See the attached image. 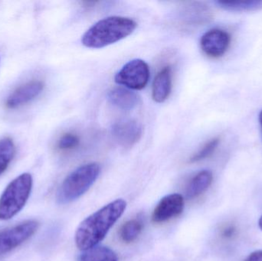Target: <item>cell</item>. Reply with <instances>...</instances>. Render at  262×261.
<instances>
[{
  "instance_id": "obj_11",
  "label": "cell",
  "mask_w": 262,
  "mask_h": 261,
  "mask_svg": "<svg viewBox=\"0 0 262 261\" xmlns=\"http://www.w3.org/2000/svg\"><path fill=\"white\" fill-rule=\"evenodd\" d=\"M172 89V70L170 67L162 69L154 79L152 98L157 103H163L169 98Z\"/></svg>"
},
{
  "instance_id": "obj_8",
  "label": "cell",
  "mask_w": 262,
  "mask_h": 261,
  "mask_svg": "<svg viewBox=\"0 0 262 261\" xmlns=\"http://www.w3.org/2000/svg\"><path fill=\"white\" fill-rule=\"evenodd\" d=\"M44 83L39 80H32L17 87L6 99L8 109H16L29 104L37 98L44 89Z\"/></svg>"
},
{
  "instance_id": "obj_9",
  "label": "cell",
  "mask_w": 262,
  "mask_h": 261,
  "mask_svg": "<svg viewBox=\"0 0 262 261\" xmlns=\"http://www.w3.org/2000/svg\"><path fill=\"white\" fill-rule=\"evenodd\" d=\"M184 199L181 195L171 194L165 196L152 212V222L162 223L180 216L184 209Z\"/></svg>"
},
{
  "instance_id": "obj_16",
  "label": "cell",
  "mask_w": 262,
  "mask_h": 261,
  "mask_svg": "<svg viewBox=\"0 0 262 261\" xmlns=\"http://www.w3.org/2000/svg\"><path fill=\"white\" fill-rule=\"evenodd\" d=\"M15 155L13 141L9 137L0 139V176L7 170Z\"/></svg>"
},
{
  "instance_id": "obj_21",
  "label": "cell",
  "mask_w": 262,
  "mask_h": 261,
  "mask_svg": "<svg viewBox=\"0 0 262 261\" xmlns=\"http://www.w3.org/2000/svg\"><path fill=\"white\" fill-rule=\"evenodd\" d=\"M234 231H235V230L232 228H227V229L225 230L223 235L226 236V237H229V236H232L233 234Z\"/></svg>"
},
{
  "instance_id": "obj_23",
  "label": "cell",
  "mask_w": 262,
  "mask_h": 261,
  "mask_svg": "<svg viewBox=\"0 0 262 261\" xmlns=\"http://www.w3.org/2000/svg\"><path fill=\"white\" fill-rule=\"evenodd\" d=\"M258 119H259L260 124H261V128H262V110L261 111V113H260L259 118H258Z\"/></svg>"
},
{
  "instance_id": "obj_7",
  "label": "cell",
  "mask_w": 262,
  "mask_h": 261,
  "mask_svg": "<svg viewBox=\"0 0 262 261\" xmlns=\"http://www.w3.org/2000/svg\"><path fill=\"white\" fill-rule=\"evenodd\" d=\"M231 36L227 32L220 29L208 31L202 36L200 47L203 52L210 58L223 56L229 48Z\"/></svg>"
},
{
  "instance_id": "obj_6",
  "label": "cell",
  "mask_w": 262,
  "mask_h": 261,
  "mask_svg": "<svg viewBox=\"0 0 262 261\" xmlns=\"http://www.w3.org/2000/svg\"><path fill=\"white\" fill-rule=\"evenodd\" d=\"M149 79V67L144 61L134 59L127 62L115 75V82L133 90H142Z\"/></svg>"
},
{
  "instance_id": "obj_22",
  "label": "cell",
  "mask_w": 262,
  "mask_h": 261,
  "mask_svg": "<svg viewBox=\"0 0 262 261\" xmlns=\"http://www.w3.org/2000/svg\"><path fill=\"white\" fill-rule=\"evenodd\" d=\"M258 225H259V228H261L262 231V216L260 218L259 222H258Z\"/></svg>"
},
{
  "instance_id": "obj_24",
  "label": "cell",
  "mask_w": 262,
  "mask_h": 261,
  "mask_svg": "<svg viewBox=\"0 0 262 261\" xmlns=\"http://www.w3.org/2000/svg\"><path fill=\"white\" fill-rule=\"evenodd\" d=\"M261 136H262V132H261Z\"/></svg>"
},
{
  "instance_id": "obj_20",
  "label": "cell",
  "mask_w": 262,
  "mask_h": 261,
  "mask_svg": "<svg viewBox=\"0 0 262 261\" xmlns=\"http://www.w3.org/2000/svg\"><path fill=\"white\" fill-rule=\"evenodd\" d=\"M245 261H262V251L252 253Z\"/></svg>"
},
{
  "instance_id": "obj_19",
  "label": "cell",
  "mask_w": 262,
  "mask_h": 261,
  "mask_svg": "<svg viewBox=\"0 0 262 261\" xmlns=\"http://www.w3.org/2000/svg\"><path fill=\"white\" fill-rule=\"evenodd\" d=\"M79 142V138L77 135L66 133L58 141V148L61 150H73L78 147Z\"/></svg>"
},
{
  "instance_id": "obj_12",
  "label": "cell",
  "mask_w": 262,
  "mask_h": 261,
  "mask_svg": "<svg viewBox=\"0 0 262 261\" xmlns=\"http://www.w3.org/2000/svg\"><path fill=\"white\" fill-rule=\"evenodd\" d=\"M109 101L118 108L130 110L137 106L138 98L134 92L124 87H116L109 91Z\"/></svg>"
},
{
  "instance_id": "obj_3",
  "label": "cell",
  "mask_w": 262,
  "mask_h": 261,
  "mask_svg": "<svg viewBox=\"0 0 262 261\" xmlns=\"http://www.w3.org/2000/svg\"><path fill=\"white\" fill-rule=\"evenodd\" d=\"M101 168L92 162L81 165L63 181L57 193V202L61 205L70 203L84 194L99 176Z\"/></svg>"
},
{
  "instance_id": "obj_4",
  "label": "cell",
  "mask_w": 262,
  "mask_h": 261,
  "mask_svg": "<svg viewBox=\"0 0 262 261\" xmlns=\"http://www.w3.org/2000/svg\"><path fill=\"white\" fill-rule=\"evenodd\" d=\"M32 185V176L23 173L6 186L0 196V220H10L23 210L30 196Z\"/></svg>"
},
{
  "instance_id": "obj_5",
  "label": "cell",
  "mask_w": 262,
  "mask_h": 261,
  "mask_svg": "<svg viewBox=\"0 0 262 261\" xmlns=\"http://www.w3.org/2000/svg\"><path fill=\"white\" fill-rule=\"evenodd\" d=\"M38 228V221L27 220L0 231V257L27 242L36 233Z\"/></svg>"
},
{
  "instance_id": "obj_13",
  "label": "cell",
  "mask_w": 262,
  "mask_h": 261,
  "mask_svg": "<svg viewBox=\"0 0 262 261\" xmlns=\"http://www.w3.org/2000/svg\"><path fill=\"white\" fill-rule=\"evenodd\" d=\"M213 179L212 173L209 170H203L192 178L186 187V196L189 199H194L203 194L209 188Z\"/></svg>"
},
{
  "instance_id": "obj_15",
  "label": "cell",
  "mask_w": 262,
  "mask_h": 261,
  "mask_svg": "<svg viewBox=\"0 0 262 261\" xmlns=\"http://www.w3.org/2000/svg\"><path fill=\"white\" fill-rule=\"evenodd\" d=\"M215 3L222 9L232 12H246L262 9V0H231L217 1Z\"/></svg>"
},
{
  "instance_id": "obj_2",
  "label": "cell",
  "mask_w": 262,
  "mask_h": 261,
  "mask_svg": "<svg viewBox=\"0 0 262 261\" xmlns=\"http://www.w3.org/2000/svg\"><path fill=\"white\" fill-rule=\"evenodd\" d=\"M137 26V22L130 18L107 17L92 26L83 35L81 42L90 49L106 47L127 38Z\"/></svg>"
},
{
  "instance_id": "obj_17",
  "label": "cell",
  "mask_w": 262,
  "mask_h": 261,
  "mask_svg": "<svg viewBox=\"0 0 262 261\" xmlns=\"http://www.w3.org/2000/svg\"><path fill=\"white\" fill-rule=\"evenodd\" d=\"M143 230V223L137 219L128 221L120 230V237L123 242L130 243L138 238Z\"/></svg>"
},
{
  "instance_id": "obj_18",
  "label": "cell",
  "mask_w": 262,
  "mask_h": 261,
  "mask_svg": "<svg viewBox=\"0 0 262 261\" xmlns=\"http://www.w3.org/2000/svg\"><path fill=\"white\" fill-rule=\"evenodd\" d=\"M219 144H220V139L219 138H214V139H211L203 146V148L200 151L194 154L190 158L189 161H190V162H196L206 159L215 152Z\"/></svg>"
},
{
  "instance_id": "obj_14",
  "label": "cell",
  "mask_w": 262,
  "mask_h": 261,
  "mask_svg": "<svg viewBox=\"0 0 262 261\" xmlns=\"http://www.w3.org/2000/svg\"><path fill=\"white\" fill-rule=\"evenodd\" d=\"M78 261H119L115 251L105 246L96 245L83 251Z\"/></svg>"
},
{
  "instance_id": "obj_10",
  "label": "cell",
  "mask_w": 262,
  "mask_h": 261,
  "mask_svg": "<svg viewBox=\"0 0 262 261\" xmlns=\"http://www.w3.org/2000/svg\"><path fill=\"white\" fill-rule=\"evenodd\" d=\"M143 129L141 125L133 120H123L113 126L112 134L120 145L130 147L141 138Z\"/></svg>"
},
{
  "instance_id": "obj_1",
  "label": "cell",
  "mask_w": 262,
  "mask_h": 261,
  "mask_svg": "<svg viewBox=\"0 0 262 261\" xmlns=\"http://www.w3.org/2000/svg\"><path fill=\"white\" fill-rule=\"evenodd\" d=\"M127 208V202L117 199L86 218L77 228L75 245L81 251L98 245L118 222Z\"/></svg>"
}]
</instances>
